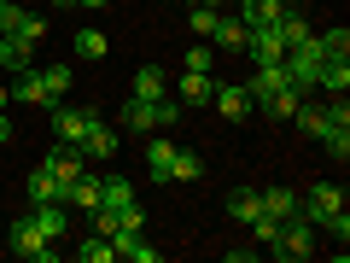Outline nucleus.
<instances>
[{
  "instance_id": "1",
  "label": "nucleus",
  "mask_w": 350,
  "mask_h": 263,
  "mask_svg": "<svg viewBox=\"0 0 350 263\" xmlns=\"http://www.w3.org/2000/svg\"><path fill=\"white\" fill-rule=\"evenodd\" d=\"M175 117H181V100H170V94H163V100H135V94H129V105L117 112V123L135 129V135H158V129H170Z\"/></svg>"
},
{
  "instance_id": "2",
  "label": "nucleus",
  "mask_w": 350,
  "mask_h": 263,
  "mask_svg": "<svg viewBox=\"0 0 350 263\" xmlns=\"http://www.w3.org/2000/svg\"><path fill=\"white\" fill-rule=\"evenodd\" d=\"M41 36H47V18L41 12H18V24L6 29V53H12V71H24V64H36V47H41Z\"/></svg>"
},
{
  "instance_id": "3",
  "label": "nucleus",
  "mask_w": 350,
  "mask_h": 263,
  "mask_svg": "<svg viewBox=\"0 0 350 263\" xmlns=\"http://www.w3.org/2000/svg\"><path fill=\"white\" fill-rule=\"evenodd\" d=\"M269 258H280V263H304V258H315V223H304V216L280 223L275 240H269Z\"/></svg>"
},
{
  "instance_id": "4",
  "label": "nucleus",
  "mask_w": 350,
  "mask_h": 263,
  "mask_svg": "<svg viewBox=\"0 0 350 263\" xmlns=\"http://www.w3.org/2000/svg\"><path fill=\"white\" fill-rule=\"evenodd\" d=\"M321 59H327V53H321V41H315V36H304L298 47H286V59H280V64H286V76H292V88H298V94H315Z\"/></svg>"
},
{
  "instance_id": "5",
  "label": "nucleus",
  "mask_w": 350,
  "mask_h": 263,
  "mask_svg": "<svg viewBox=\"0 0 350 263\" xmlns=\"http://www.w3.org/2000/svg\"><path fill=\"white\" fill-rule=\"evenodd\" d=\"M345 199H350L345 188H333V181H315V188L298 199V216H304V223H315V228H327L338 211H345Z\"/></svg>"
},
{
  "instance_id": "6",
  "label": "nucleus",
  "mask_w": 350,
  "mask_h": 263,
  "mask_svg": "<svg viewBox=\"0 0 350 263\" xmlns=\"http://www.w3.org/2000/svg\"><path fill=\"white\" fill-rule=\"evenodd\" d=\"M12 251H18L24 263H53V258H59V246L36 228V216H29V211L12 216Z\"/></svg>"
},
{
  "instance_id": "7",
  "label": "nucleus",
  "mask_w": 350,
  "mask_h": 263,
  "mask_svg": "<svg viewBox=\"0 0 350 263\" xmlns=\"http://www.w3.org/2000/svg\"><path fill=\"white\" fill-rule=\"evenodd\" d=\"M47 112H53V140H59V147H82L94 112H82V105H59V100H53Z\"/></svg>"
},
{
  "instance_id": "8",
  "label": "nucleus",
  "mask_w": 350,
  "mask_h": 263,
  "mask_svg": "<svg viewBox=\"0 0 350 263\" xmlns=\"http://www.w3.org/2000/svg\"><path fill=\"white\" fill-rule=\"evenodd\" d=\"M41 170H47L53 181H59V188H70L76 175L88 170V158H82V147H59V140H53V152L41 158Z\"/></svg>"
},
{
  "instance_id": "9",
  "label": "nucleus",
  "mask_w": 350,
  "mask_h": 263,
  "mask_svg": "<svg viewBox=\"0 0 350 263\" xmlns=\"http://www.w3.org/2000/svg\"><path fill=\"white\" fill-rule=\"evenodd\" d=\"M245 47H251L257 64H280V59H286V41H280L275 24H269V29H245Z\"/></svg>"
},
{
  "instance_id": "10",
  "label": "nucleus",
  "mask_w": 350,
  "mask_h": 263,
  "mask_svg": "<svg viewBox=\"0 0 350 263\" xmlns=\"http://www.w3.org/2000/svg\"><path fill=\"white\" fill-rule=\"evenodd\" d=\"M12 100H18V105H53V94L41 88V71H36V64L12 71Z\"/></svg>"
},
{
  "instance_id": "11",
  "label": "nucleus",
  "mask_w": 350,
  "mask_h": 263,
  "mask_svg": "<svg viewBox=\"0 0 350 263\" xmlns=\"http://www.w3.org/2000/svg\"><path fill=\"white\" fill-rule=\"evenodd\" d=\"M29 216H36V228L53 240V246H59L64 228H70V223H64V205H59V199H29Z\"/></svg>"
},
{
  "instance_id": "12",
  "label": "nucleus",
  "mask_w": 350,
  "mask_h": 263,
  "mask_svg": "<svg viewBox=\"0 0 350 263\" xmlns=\"http://www.w3.org/2000/svg\"><path fill=\"white\" fill-rule=\"evenodd\" d=\"M211 94H216V76L211 71H187L181 88H175V100H181V105H211Z\"/></svg>"
},
{
  "instance_id": "13",
  "label": "nucleus",
  "mask_w": 350,
  "mask_h": 263,
  "mask_svg": "<svg viewBox=\"0 0 350 263\" xmlns=\"http://www.w3.org/2000/svg\"><path fill=\"white\" fill-rule=\"evenodd\" d=\"M286 18V0H251V6H239V24L245 29H269Z\"/></svg>"
},
{
  "instance_id": "14",
  "label": "nucleus",
  "mask_w": 350,
  "mask_h": 263,
  "mask_svg": "<svg viewBox=\"0 0 350 263\" xmlns=\"http://www.w3.org/2000/svg\"><path fill=\"white\" fill-rule=\"evenodd\" d=\"M111 152H117V129L94 117V123H88V135H82V158H111Z\"/></svg>"
},
{
  "instance_id": "15",
  "label": "nucleus",
  "mask_w": 350,
  "mask_h": 263,
  "mask_svg": "<svg viewBox=\"0 0 350 263\" xmlns=\"http://www.w3.org/2000/svg\"><path fill=\"white\" fill-rule=\"evenodd\" d=\"M211 41H216V53H245V24H239L234 12H222L216 29H211Z\"/></svg>"
},
{
  "instance_id": "16",
  "label": "nucleus",
  "mask_w": 350,
  "mask_h": 263,
  "mask_svg": "<svg viewBox=\"0 0 350 263\" xmlns=\"http://www.w3.org/2000/svg\"><path fill=\"white\" fill-rule=\"evenodd\" d=\"M170 164H175V140L146 135V170H152V181H170Z\"/></svg>"
},
{
  "instance_id": "17",
  "label": "nucleus",
  "mask_w": 350,
  "mask_h": 263,
  "mask_svg": "<svg viewBox=\"0 0 350 263\" xmlns=\"http://www.w3.org/2000/svg\"><path fill=\"white\" fill-rule=\"evenodd\" d=\"M228 216L234 223H257L262 216V188H234L228 193Z\"/></svg>"
},
{
  "instance_id": "18",
  "label": "nucleus",
  "mask_w": 350,
  "mask_h": 263,
  "mask_svg": "<svg viewBox=\"0 0 350 263\" xmlns=\"http://www.w3.org/2000/svg\"><path fill=\"white\" fill-rule=\"evenodd\" d=\"M211 105H216V112L228 117V123H239V117H245V112H257V105H251V94H245V88H216V94H211Z\"/></svg>"
},
{
  "instance_id": "19",
  "label": "nucleus",
  "mask_w": 350,
  "mask_h": 263,
  "mask_svg": "<svg viewBox=\"0 0 350 263\" xmlns=\"http://www.w3.org/2000/svg\"><path fill=\"white\" fill-rule=\"evenodd\" d=\"M315 88H321L327 100H333V94H350V64H345V59H321V76H315Z\"/></svg>"
},
{
  "instance_id": "20",
  "label": "nucleus",
  "mask_w": 350,
  "mask_h": 263,
  "mask_svg": "<svg viewBox=\"0 0 350 263\" xmlns=\"http://www.w3.org/2000/svg\"><path fill=\"white\" fill-rule=\"evenodd\" d=\"M163 94H170V76L158 64H140L135 71V100H163Z\"/></svg>"
},
{
  "instance_id": "21",
  "label": "nucleus",
  "mask_w": 350,
  "mask_h": 263,
  "mask_svg": "<svg viewBox=\"0 0 350 263\" xmlns=\"http://www.w3.org/2000/svg\"><path fill=\"white\" fill-rule=\"evenodd\" d=\"M262 211L275 216V223H292L298 216V193L292 188H262Z\"/></svg>"
},
{
  "instance_id": "22",
  "label": "nucleus",
  "mask_w": 350,
  "mask_h": 263,
  "mask_svg": "<svg viewBox=\"0 0 350 263\" xmlns=\"http://www.w3.org/2000/svg\"><path fill=\"white\" fill-rule=\"evenodd\" d=\"M64 199H70L76 211H94V205H100V175H88V170H82L70 188H64Z\"/></svg>"
},
{
  "instance_id": "23",
  "label": "nucleus",
  "mask_w": 350,
  "mask_h": 263,
  "mask_svg": "<svg viewBox=\"0 0 350 263\" xmlns=\"http://www.w3.org/2000/svg\"><path fill=\"white\" fill-rule=\"evenodd\" d=\"M298 100H310V94H298V88H280V94H269V100H262L257 112H269L275 123H292V112H298Z\"/></svg>"
},
{
  "instance_id": "24",
  "label": "nucleus",
  "mask_w": 350,
  "mask_h": 263,
  "mask_svg": "<svg viewBox=\"0 0 350 263\" xmlns=\"http://www.w3.org/2000/svg\"><path fill=\"white\" fill-rule=\"evenodd\" d=\"M321 152L345 164V158H350V123H333V117H327V129H321Z\"/></svg>"
},
{
  "instance_id": "25",
  "label": "nucleus",
  "mask_w": 350,
  "mask_h": 263,
  "mask_svg": "<svg viewBox=\"0 0 350 263\" xmlns=\"http://www.w3.org/2000/svg\"><path fill=\"white\" fill-rule=\"evenodd\" d=\"M36 71H41V88H47L53 100H64V94H70V82H76L70 64H36Z\"/></svg>"
},
{
  "instance_id": "26",
  "label": "nucleus",
  "mask_w": 350,
  "mask_h": 263,
  "mask_svg": "<svg viewBox=\"0 0 350 263\" xmlns=\"http://www.w3.org/2000/svg\"><path fill=\"white\" fill-rule=\"evenodd\" d=\"M199 175H204V158H199V152H187V147H175L170 181H199Z\"/></svg>"
},
{
  "instance_id": "27",
  "label": "nucleus",
  "mask_w": 350,
  "mask_h": 263,
  "mask_svg": "<svg viewBox=\"0 0 350 263\" xmlns=\"http://www.w3.org/2000/svg\"><path fill=\"white\" fill-rule=\"evenodd\" d=\"M24 199H64V188L36 164V170H29V181H24Z\"/></svg>"
},
{
  "instance_id": "28",
  "label": "nucleus",
  "mask_w": 350,
  "mask_h": 263,
  "mask_svg": "<svg viewBox=\"0 0 350 263\" xmlns=\"http://www.w3.org/2000/svg\"><path fill=\"white\" fill-rule=\"evenodd\" d=\"M275 29H280V41H286V47H298V41H304V36H315V29H310V18H304V12H298V6H286V18H280V24H275Z\"/></svg>"
},
{
  "instance_id": "29",
  "label": "nucleus",
  "mask_w": 350,
  "mask_h": 263,
  "mask_svg": "<svg viewBox=\"0 0 350 263\" xmlns=\"http://www.w3.org/2000/svg\"><path fill=\"white\" fill-rule=\"evenodd\" d=\"M292 123H298V129H304L310 140H321V129H327V105H304V100H298V112H292Z\"/></svg>"
},
{
  "instance_id": "30",
  "label": "nucleus",
  "mask_w": 350,
  "mask_h": 263,
  "mask_svg": "<svg viewBox=\"0 0 350 263\" xmlns=\"http://www.w3.org/2000/svg\"><path fill=\"white\" fill-rule=\"evenodd\" d=\"M76 258H82V263H111V258H117V246H111L105 234H88L82 246H76Z\"/></svg>"
},
{
  "instance_id": "31",
  "label": "nucleus",
  "mask_w": 350,
  "mask_h": 263,
  "mask_svg": "<svg viewBox=\"0 0 350 263\" xmlns=\"http://www.w3.org/2000/svg\"><path fill=\"white\" fill-rule=\"evenodd\" d=\"M315 41H321V53H327V59H345V53H350V29H345V24L321 29V36H315Z\"/></svg>"
},
{
  "instance_id": "32",
  "label": "nucleus",
  "mask_w": 350,
  "mask_h": 263,
  "mask_svg": "<svg viewBox=\"0 0 350 263\" xmlns=\"http://www.w3.org/2000/svg\"><path fill=\"white\" fill-rule=\"evenodd\" d=\"M76 53L82 59H105V29H76Z\"/></svg>"
},
{
  "instance_id": "33",
  "label": "nucleus",
  "mask_w": 350,
  "mask_h": 263,
  "mask_svg": "<svg viewBox=\"0 0 350 263\" xmlns=\"http://www.w3.org/2000/svg\"><path fill=\"white\" fill-rule=\"evenodd\" d=\"M216 59H222L216 47H204V41H193V53H187V71H216Z\"/></svg>"
},
{
  "instance_id": "34",
  "label": "nucleus",
  "mask_w": 350,
  "mask_h": 263,
  "mask_svg": "<svg viewBox=\"0 0 350 263\" xmlns=\"http://www.w3.org/2000/svg\"><path fill=\"white\" fill-rule=\"evenodd\" d=\"M327 234H333V240H338V246H345V240H350V216H345V211H338V216H333V223H327Z\"/></svg>"
},
{
  "instance_id": "35",
  "label": "nucleus",
  "mask_w": 350,
  "mask_h": 263,
  "mask_svg": "<svg viewBox=\"0 0 350 263\" xmlns=\"http://www.w3.org/2000/svg\"><path fill=\"white\" fill-rule=\"evenodd\" d=\"M76 6H82V12H105V6H111V0H76Z\"/></svg>"
},
{
  "instance_id": "36",
  "label": "nucleus",
  "mask_w": 350,
  "mask_h": 263,
  "mask_svg": "<svg viewBox=\"0 0 350 263\" xmlns=\"http://www.w3.org/2000/svg\"><path fill=\"white\" fill-rule=\"evenodd\" d=\"M6 140H12V117L0 112V147H6Z\"/></svg>"
},
{
  "instance_id": "37",
  "label": "nucleus",
  "mask_w": 350,
  "mask_h": 263,
  "mask_svg": "<svg viewBox=\"0 0 350 263\" xmlns=\"http://www.w3.org/2000/svg\"><path fill=\"white\" fill-rule=\"evenodd\" d=\"M6 105H12V88H6V82H0V112H6Z\"/></svg>"
},
{
  "instance_id": "38",
  "label": "nucleus",
  "mask_w": 350,
  "mask_h": 263,
  "mask_svg": "<svg viewBox=\"0 0 350 263\" xmlns=\"http://www.w3.org/2000/svg\"><path fill=\"white\" fill-rule=\"evenodd\" d=\"M6 64H12V53H6V41H0V71H6Z\"/></svg>"
},
{
  "instance_id": "39",
  "label": "nucleus",
  "mask_w": 350,
  "mask_h": 263,
  "mask_svg": "<svg viewBox=\"0 0 350 263\" xmlns=\"http://www.w3.org/2000/svg\"><path fill=\"white\" fill-rule=\"evenodd\" d=\"M53 6H59V12H70V6H76V0H53Z\"/></svg>"
},
{
  "instance_id": "40",
  "label": "nucleus",
  "mask_w": 350,
  "mask_h": 263,
  "mask_svg": "<svg viewBox=\"0 0 350 263\" xmlns=\"http://www.w3.org/2000/svg\"><path fill=\"white\" fill-rule=\"evenodd\" d=\"M234 6H251V0H234Z\"/></svg>"
},
{
  "instance_id": "41",
  "label": "nucleus",
  "mask_w": 350,
  "mask_h": 263,
  "mask_svg": "<svg viewBox=\"0 0 350 263\" xmlns=\"http://www.w3.org/2000/svg\"><path fill=\"white\" fill-rule=\"evenodd\" d=\"M286 6H298V0H286Z\"/></svg>"
},
{
  "instance_id": "42",
  "label": "nucleus",
  "mask_w": 350,
  "mask_h": 263,
  "mask_svg": "<svg viewBox=\"0 0 350 263\" xmlns=\"http://www.w3.org/2000/svg\"><path fill=\"white\" fill-rule=\"evenodd\" d=\"M163 6H170V0H163Z\"/></svg>"
},
{
  "instance_id": "43",
  "label": "nucleus",
  "mask_w": 350,
  "mask_h": 263,
  "mask_svg": "<svg viewBox=\"0 0 350 263\" xmlns=\"http://www.w3.org/2000/svg\"><path fill=\"white\" fill-rule=\"evenodd\" d=\"M0 6H6V0H0Z\"/></svg>"
}]
</instances>
